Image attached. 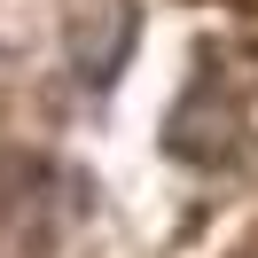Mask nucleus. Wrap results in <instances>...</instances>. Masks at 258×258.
I'll return each instance as SVG.
<instances>
[{
	"label": "nucleus",
	"mask_w": 258,
	"mask_h": 258,
	"mask_svg": "<svg viewBox=\"0 0 258 258\" xmlns=\"http://www.w3.org/2000/svg\"><path fill=\"white\" fill-rule=\"evenodd\" d=\"M235 16H242V32H250V47H258V0H235Z\"/></svg>",
	"instance_id": "1"
}]
</instances>
